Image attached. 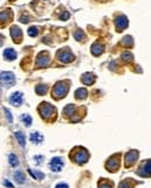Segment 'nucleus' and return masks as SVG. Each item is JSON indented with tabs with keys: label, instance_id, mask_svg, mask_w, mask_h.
<instances>
[{
	"label": "nucleus",
	"instance_id": "24",
	"mask_svg": "<svg viewBox=\"0 0 151 188\" xmlns=\"http://www.w3.org/2000/svg\"><path fill=\"white\" fill-rule=\"evenodd\" d=\"M45 92H47V87H45V86H43V85H38L37 87H36V93L40 94V95L44 94Z\"/></svg>",
	"mask_w": 151,
	"mask_h": 188
},
{
	"label": "nucleus",
	"instance_id": "9",
	"mask_svg": "<svg viewBox=\"0 0 151 188\" xmlns=\"http://www.w3.org/2000/svg\"><path fill=\"white\" fill-rule=\"evenodd\" d=\"M49 60H50V58H49V55L47 52H41L37 57L36 64H37V66H45V65H48Z\"/></svg>",
	"mask_w": 151,
	"mask_h": 188
},
{
	"label": "nucleus",
	"instance_id": "23",
	"mask_svg": "<svg viewBox=\"0 0 151 188\" xmlns=\"http://www.w3.org/2000/svg\"><path fill=\"white\" fill-rule=\"evenodd\" d=\"M37 34H38V29L36 27H32V28L28 29V35H29V36L34 37V36H36Z\"/></svg>",
	"mask_w": 151,
	"mask_h": 188
},
{
	"label": "nucleus",
	"instance_id": "11",
	"mask_svg": "<svg viewBox=\"0 0 151 188\" xmlns=\"http://www.w3.org/2000/svg\"><path fill=\"white\" fill-rule=\"evenodd\" d=\"M11 35H12L13 39H14V41H17L18 43L21 41L22 33H21V30H20L19 27H12V29H11Z\"/></svg>",
	"mask_w": 151,
	"mask_h": 188
},
{
	"label": "nucleus",
	"instance_id": "18",
	"mask_svg": "<svg viewBox=\"0 0 151 188\" xmlns=\"http://www.w3.org/2000/svg\"><path fill=\"white\" fill-rule=\"evenodd\" d=\"M87 96V91L85 88H79L76 91V98L77 99H85Z\"/></svg>",
	"mask_w": 151,
	"mask_h": 188
},
{
	"label": "nucleus",
	"instance_id": "1",
	"mask_svg": "<svg viewBox=\"0 0 151 188\" xmlns=\"http://www.w3.org/2000/svg\"><path fill=\"white\" fill-rule=\"evenodd\" d=\"M72 159L77 164H84L88 160V153L84 149H79L78 151H75L72 154Z\"/></svg>",
	"mask_w": 151,
	"mask_h": 188
},
{
	"label": "nucleus",
	"instance_id": "4",
	"mask_svg": "<svg viewBox=\"0 0 151 188\" xmlns=\"http://www.w3.org/2000/svg\"><path fill=\"white\" fill-rule=\"evenodd\" d=\"M15 81V75L12 72H1V84L2 85H8L12 86V84H14Z\"/></svg>",
	"mask_w": 151,
	"mask_h": 188
},
{
	"label": "nucleus",
	"instance_id": "32",
	"mask_svg": "<svg viewBox=\"0 0 151 188\" xmlns=\"http://www.w3.org/2000/svg\"><path fill=\"white\" fill-rule=\"evenodd\" d=\"M55 188H69V186L66 184H58Z\"/></svg>",
	"mask_w": 151,
	"mask_h": 188
},
{
	"label": "nucleus",
	"instance_id": "33",
	"mask_svg": "<svg viewBox=\"0 0 151 188\" xmlns=\"http://www.w3.org/2000/svg\"><path fill=\"white\" fill-rule=\"evenodd\" d=\"M4 184H5V186H8V188H13V185H12L9 181H7V180H5Z\"/></svg>",
	"mask_w": 151,
	"mask_h": 188
},
{
	"label": "nucleus",
	"instance_id": "5",
	"mask_svg": "<svg viewBox=\"0 0 151 188\" xmlns=\"http://www.w3.org/2000/svg\"><path fill=\"white\" fill-rule=\"evenodd\" d=\"M63 165H64V163H63L62 158L55 157V158H52V159L50 160V169H51V171H54V172H59V171H62Z\"/></svg>",
	"mask_w": 151,
	"mask_h": 188
},
{
	"label": "nucleus",
	"instance_id": "17",
	"mask_svg": "<svg viewBox=\"0 0 151 188\" xmlns=\"http://www.w3.org/2000/svg\"><path fill=\"white\" fill-rule=\"evenodd\" d=\"M94 75H91V73H86V75H83L81 78V81L85 84V85H92L94 83Z\"/></svg>",
	"mask_w": 151,
	"mask_h": 188
},
{
	"label": "nucleus",
	"instance_id": "28",
	"mask_svg": "<svg viewBox=\"0 0 151 188\" xmlns=\"http://www.w3.org/2000/svg\"><path fill=\"white\" fill-rule=\"evenodd\" d=\"M29 173L34 177V178H37V179H42L44 175L42 174V173H37V172H33V171H29Z\"/></svg>",
	"mask_w": 151,
	"mask_h": 188
},
{
	"label": "nucleus",
	"instance_id": "7",
	"mask_svg": "<svg viewBox=\"0 0 151 188\" xmlns=\"http://www.w3.org/2000/svg\"><path fill=\"white\" fill-rule=\"evenodd\" d=\"M115 26H116V30L122 32L128 26V19L124 15H120L117 19L115 20Z\"/></svg>",
	"mask_w": 151,
	"mask_h": 188
},
{
	"label": "nucleus",
	"instance_id": "35",
	"mask_svg": "<svg viewBox=\"0 0 151 188\" xmlns=\"http://www.w3.org/2000/svg\"><path fill=\"white\" fill-rule=\"evenodd\" d=\"M99 188H112V186H111V185H107V184H102V185H100Z\"/></svg>",
	"mask_w": 151,
	"mask_h": 188
},
{
	"label": "nucleus",
	"instance_id": "19",
	"mask_svg": "<svg viewBox=\"0 0 151 188\" xmlns=\"http://www.w3.org/2000/svg\"><path fill=\"white\" fill-rule=\"evenodd\" d=\"M14 179H15V181H17L18 184H23V182H24V180H26L24 174H23L22 172H15V174H14Z\"/></svg>",
	"mask_w": 151,
	"mask_h": 188
},
{
	"label": "nucleus",
	"instance_id": "34",
	"mask_svg": "<svg viewBox=\"0 0 151 188\" xmlns=\"http://www.w3.org/2000/svg\"><path fill=\"white\" fill-rule=\"evenodd\" d=\"M42 158H43L42 156H36V157H35V160H36V163H37V164L41 163V159H42Z\"/></svg>",
	"mask_w": 151,
	"mask_h": 188
},
{
	"label": "nucleus",
	"instance_id": "22",
	"mask_svg": "<svg viewBox=\"0 0 151 188\" xmlns=\"http://www.w3.org/2000/svg\"><path fill=\"white\" fill-rule=\"evenodd\" d=\"M21 120H22V122L27 126V127H29L30 124H32V122H33V120H32V117L28 115V114H24V115H22L21 116Z\"/></svg>",
	"mask_w": 151,
	"mask_h": 188
},
{
	"label": "nucleus",
	"instance_id": "20",
	"mask_svg": "<svg viewBox=\"0 0 151 188\" xmlns=\"http://www.w3.org/2000/svg\"><path fill=\"white\" fill-rule=\"evenodd\" d=\"M8 161H9V164H11V166H12V167H15V166H18V165H19L18 158H17V157H15V154H13V153H11V154L8 156Z\"/></svg>",
	"mask_w": 151,
	"mask_h": 188
},
{
	"label": "nucleus",
	"instance_id": "6",
	"mask_svg": "<svg viewBox=\"0 0 151 188\" xmlns=\"http://www.w3.org/2000/svg\"><path fill=\"white\" fill-rule=\"evenodd\" d=\"M137 157H138V152H137L136 150L129 151V152L126 154V167L132 166V164L136 161Z\"/></svg>",
	"mask_w": 151,
	"mask_h": 188
},
{
	"label": "nucleus",
	"instance_id": "27",
	"mask_svg": "<svg viewBox=\"0 0 151 188\" xmlns=\"http://www.w3.org/2000/svg\"><path fill=\"white\" fill-rule=\"evenodd\" d=\"M122 58H123V60L132 62V54H129V52H124V54L122 55Z\"/></svg>",
	"mask_w": 151,
	"mask_h": 188
},
{
	"label": "nucleus",
	"instance_id": "31",
	"mask_svg": "<svg viewBox=\"0 0 151 188\" xmlns=\"http://www.w3.org/2000/svg\"><path fill=\"white\" fill-rule=\"evenodd\" d=\"M69 17H70V14H69L68 12H65V13H64V14L60 17V19H62V20H68V19H69Z\"/></svg>",
	"mask_w": 151,
	"mask_h": 188
},
{
	"label": "nucleus",
	"instance_id": "10",
	"mask_svg": "<svg viewBox=\"0 0 151 188\" xmlns=\"http://www.w3.org/2000/svg\"><path fill=\"white\" fill-rule=\"evenodd\" d=\"M9 101L12 105L14 106H19L20 103L22 102V93L21 92H15L12 94V96L9 98Z\"/></svg>",
	"mask_w": 151,
	"mask_h": 188
},
{
	"label": "nucleus",
	"instance_id": "14",
	"mask_svg": "<svg viewBox=\"0 0 151 188\" xmlns=\"http://www.w3.org/2000/svg\"><path fill=\"white\" fill-rule=\"evenodd\" d=\"M91 51H92V54H93L94 56H99V55H101V54L104 52V45H102V44H99V43H95V44L92 45Z\"/></svg>",
	"mask_w": 151,
	"mask_h": 188
},
{
	"label": "nucleus",
	"instance_id": "13",
	"mask_svg": "<svg viewBox=\"0 0 151 188\" xmlns=\"http://www.w3.org/2000/svg\"><path fill=\"white\" fill-rule=\"evenodd\" d=\"M139 174L141 175H151V160L143 164V166L139 169Z\"/></svg>",
	"mask_w": 151,
	"mask_h": 188
},
{
	"label": "nucleus",
	"instance_id": "25",
	"mask_svg": "<svg viewBox=\"0 0 151 188\" xmlns=\"http://www.w3.org/2000/svg\"><path fill=\"white\" fill-rule=\"evenodd\" d=\"M84 37H85V34H84V32H81V30H77V32L75 33V38H76V39L80 41V39H83Z\"/></svg>",
	"mask_w": 151,
	"mask_h": 188
},
{
	"label": "nucleus",
	"instance_id": "2",
	"mask_svg": "<svg viewBox=\"0 0 151 188\" xmlns=\"http://www.w3.org/2000/svg\"><path fill=\"white\" fill-rule=\"evenodd\" d=\"M68 93V86L64 85L63 83H58L55 88H54V96L56 99H60V98H64L65 94Z\"/></svg>",
	"mask_w": 151,
	"mask_h": 188
},
{
	"label": "nucleus",
	"instance_id": "26",
	"mask_svg": "<svg viewBox=\"0 0 151 188\" xmlns=\"http://www.w3.org/2000/svg\"><path fill=\"white\" fill-rule=\"evenodd\" d=\"M124 45H127V47H132V38L130 36H127V37L123 38V42H122Z\"/></svg>",
	"mask_w": 151,
	"mask_h": 188
},
{
	"label": "nucleus",
	"instance_id": "29",
	"mask_svg": "<svg viewBox=\"0 0 151 188\" xmlns=\"http://www.w3.org/2000/svg\"><path fill=\"white\" fill-rule=\"evenodd\" d=\"M120 188H132V186L129 184H127V181H123L120 184Z\"/></svg>",
	"mask_w": 151,
	"mask_h": 188
},
{
	"label": "nucleus",
	"instance_id": "3",
	"mask_svg": "<svg viewBox=\"0 0 151 188\" xmlns=\"http://www.w3.org/2000/svg\"><path fill=\"white\" fill-rule=\"evenodd\" d=\"M40 112H41V115H42V117L43 118H49L54 112H55V109L52 108V106H50L49 103H47V102H44L41 107H40Z\"/></svg>",
	"mask_w": 151,
	"mask_h": 188
},
{
	"label": "nucleus",
	"instance_id": "15",
	"mask_svg": "<svg viewBox=\"0 0 151 188\" xmlns=\"http://www.w3.org/2000/svg\"><path fill=\"white\" fill-rule=\"evenodd\" d=\"M4 56H5L6 59H8V60H14V59L17 58V52H15L13 49L8 48V49H6V50L4 51Z\"/></svg>",
	"mask_w": 151,
	"mask_h": 188
},
{
	"label": "nucleus",
	"instance_id": "16",
	"mask_svg": "<svg viewBox=\"0 0 151 188\" xmlns=\"http://www.w3.org/2000/svg\"><path fill=\"white\" fill-rule=\"evenodd\" d=\"M43 139H44V137H43L40 132H34V133H32V135H30V141H32L33 143H35V144H40V143H42V142H43Z\"/></svg>",
	"mask_w": 151,
	"mask_h": 188
},
{
	"label": "nucleus",
	"instance_id": "12",
	"mask_svg": "<svg viewBox=\"0 0 151 188\" xmlns=\"http://www.w3.org/2000/svg\"><path fill=\"white\" fill-rule=\"evenodd\" d=\"M119 165H120V163H119V158L116 159V157L115 158H112V159H109V161L107 163V165H106V167L107 169H109V171H116V169H119Z\"/></svg>",
	"mask_w": 151,
	"mask_h": 188
},
{
	"label": "nucleus",
	"instance_id": "8",
	"mask_svg": "<svg viewBox=\"0 0 151 188\" xmlns=\"http://www.w3.org/2000/svg\"><path fill=\"white\" fill-rule=\"evenodd\" d=\"M58 57H59L60 62H63V63H70L71 60H73V55L69 50L59 51L58 52Z\"/></svg>",
	"mask_w": 151,
	"mask_h": 188
},
{
	"label": "nucleus",
	"instance_id": "30",
	"mask_svg": "<svg viewBox=\"0 0 151 188\" xmlns=\"http://www.w3.org/2000/svg\"><path fill=\"white\" fill-rule=\"evenodd\" d=\"M5 113H6L7 117H8V122H13V118H12V115L9 113V111H8V109H5Z\"/></svg>",
	"mask_w": 151,
	"mask_h": 188
},
{
	"label": "nucleus",
	"instance_id": "21",
	"mask_svg": "<svg viewBox=\"0 0 151 188\" xmlns=\"http://www.w3.org/2000/svg\"><path fill=\"white\" fill-rule=\"evenodd\" d=\"M15 137H17V139H18V142L20 143V145L21 146H24L26 145V139H24V135L22 133V132H15Z\"/></svg>",
	"mask_w": 151,
	"mask_h": 188
}]
</instances>
